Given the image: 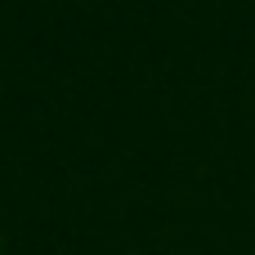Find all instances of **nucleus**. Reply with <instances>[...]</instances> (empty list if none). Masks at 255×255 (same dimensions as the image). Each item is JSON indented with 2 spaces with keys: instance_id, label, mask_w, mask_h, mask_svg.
I'll return each instance as SVG.
<instances>
[]
</instances>
